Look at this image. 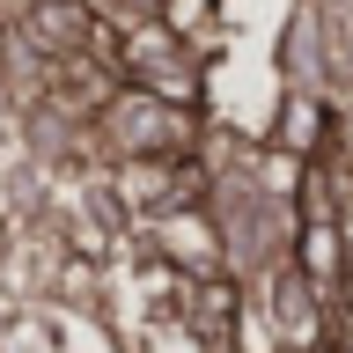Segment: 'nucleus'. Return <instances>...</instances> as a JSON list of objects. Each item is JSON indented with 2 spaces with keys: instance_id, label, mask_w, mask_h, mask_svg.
<instances>
[{
  "instance_id": "obj_1",
  "label": "nucleus",
  "mask_w": 353,
  "mask_h": 353,
  "mask_svg": "<svg viewBox=\"0 0 353 353\" xmlns=\"http://www.w3.org/2000/svg\"><path fill=\"white\" fill-rule=\"evenodd\" d=\"M302 265L316 280V302H324L331 324V353H353V170L339 162H316L309 176V236H302Z\"/></svg>"
},
{
  "instance_id": "obj_2",
  "label": "nucleus",
  "mask_w": 353,
  "mask_h": 353,
  "mask_svg": "<svg viewBox=\"0 0 353 353\" xmlns=\"http://www.w3.org/2000/svg\"><path fill=\"white\" fill-rule=\"evenodd\" d=\"M8 8H15V0H0V15H8Z\"/></svg>"
}]
</instances>
